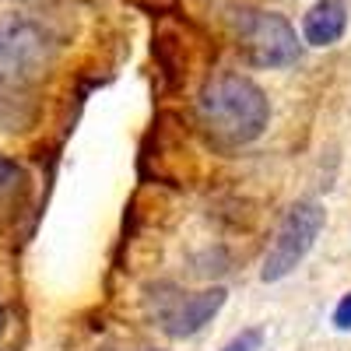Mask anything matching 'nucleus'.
Returning <instances> with one entry per match:
<instances>
[{
	"label": "nucleus",
	"instance_id": "obj_6",
	"mask_svg": "<svg viewBox=\"0 0 351 351\" xmlns=\"http://www.w3.org/2000/svg\"><path fill=\"white\" fill-rule=\"evenodd\" d=\"M28 197H32V180H28L25 165L0 155V236L21 218V211L28 208Z\"/></svg>",
	"mask_w": 351,
	"mask_h": 351
},
{
	"label": "nucleus",
	"instance_id": "obj_7",
	"mask_svg": "<svg viewBox=\"0 0 351 351\" xmlns=\"http://www.w3.org/2000/svg\"><path fill=\"white\" fill-rule=\"evenodd\" d=\"M348 28V8L341 0H316L302 18V36L309 46H334Z\"/></svg>",
	"mask_w": 351,
	"mask_h": 351
},
{
	"label": "nucleus",
	"instance_id": "obj_9",
	"mask_svg": "<svg viewBox=\"0 0 351 351\" xmlns=\"http://www.w3.org/2000/svg\"><path fill=\"white\" fill-rule=\"evenodd\" d=\"M334 327L337 330H351V291L337 302V309H334Z\"/></svg>",
	"mask_w": 351,
	"mask_h": 351
},
{
	"label": "nucleus",
	"instance_id": "obj_8",
	"mask_svg": "<svg viewBox=\"0 0 351 351\" xmlns=\"http://www.w3.org/2000/svg\"><path fill=\"white\" fill-rule=\"evenodd\" d=\"M260 344H263V330L260 327H250V330H243V334H236L221 351H260Z\"/></svg>",
	"mask_w": 351,
	"mask_h": 351
},
{
	"label": "nucleus",
	"instance_id": "obj_10",
	"mask_svg": "<svg viewBox=\"0 0 351 351\" xmlns=\"http://www.w3.org/2000/svg\"><path fill=\"white\" fill-rule=\"evenodd\" d=\"M0 327H4V313H0Z\"/></svg>",
	"mask_w": 351,
	"mask_h": 351
},
{
	"label": "nucleus",
	"instance_id": "obj_4",
	"mask_svg": "<svg viewBox=\"0 0 351 351\" xmlns=\"http://www.w3.org/2000/svg\"><path fill=\"white\" fill-rule=\"evenodd\" d=\"M236 39L253 67L274 71V67H291L299 60V36L285 14L243 8L236 14Z\"/></svg>",
	"mask_w": 351,
	"mask_h": 351
},
{
	"label": "nucleus",
	"instance_id": "obj_3",
	"mask_svg": "<svg viewBox=\"0 0 351 351\" xmlns=\"http://www.w3.org/2000/svg\"><path fill=\"white\" fill-rule=\"evenodd\" d=\"M327 225V215L319 208V200H299L285 211V218L278 221V232L271 236L267 256H263L260 278L263 281H285L299 263L309 256V250L316 246L319 232Z\"/></svg>",
	"mask_w": 351,
	"mask_h": 351
},
{
	"label": "nucleus",
	"instance_id": "obj_5",
	"mask_svg": "<svg viewBox=\"0 0 351 351\" xmlns=\"http://www.w3.org/2000/svg\"><path fill=\"white\" fill-rule=\"evenodd\" d=\"M221 306H225V288H204L193 295L172 291V295H158L155 319L169 337H193L218 316Z\"/></svg>",
	"mask_w": 351,
	"mask_h": 351
},
{
	"label": "nucleus",
	"instance_id": "obj_2",
	"mask_svg": "<svg viewBox=\"0 0 351 351\" xmlns=\"http://www.w3.org/2000/svg\"><path fill=\"white\" fill-rule=\"evenodd\" d=\"M49 64V43L43 28L11 18L0 21V123L21 130L36 112L32 88L46 74Z\"/></svg>",
	"mask_w": 351,
	"mask_h": 351
},
{
	"label": "nucleus",
	"instance_id": "obj_1",
	"mask_svg": "<svg viewBox=\"0 0 351 351\" xmlns=\"http://www.w3.org/2000/svg\"><path fill=\"white\" fill-rule=\"evenodd\" d=\"M197 120L221 148L253 144L271 123V102L260 84L236 71H218L197 95Z\"/></svg>",
	"mask_w": 351,
	"mask_h": 351
}]
</instances>
